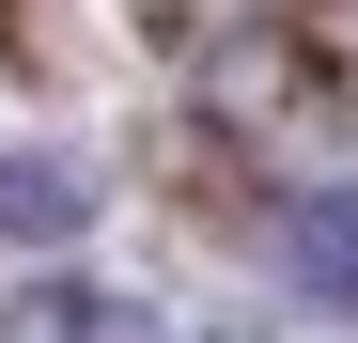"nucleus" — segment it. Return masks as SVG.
Wrapping results in <instances>:
<instances>
[{"label": "nucleus", "instance_id": "f257e3e1", "mask_svg": "<svg viewBox=\"0 0 358 343\" xmlns=\"http://www.w3.org/2000/svg\"><path fill=\"white\" fill-rule=\"evenodd\" d=\"M280 265L312 281L327 312H358V188H312V203H280Z\"/></svg>", "mask_w": 358, "mask_h": 343}, {"label": "nucleus", "instance_id": "f03ea898", "mask_svg": "<svg viewBox=\"0 0 358 343\" xmlns=\"http://www.w3.org/2000/svg\"><path fill=\"white\" fill-rule=\"evenodd\" d=\"M78 218H94V172L78 156H0V234H78Z\"/></svg>", "mask_w": 358, "mask_h": 343}, {"label": "nucleus", "instance_id": "7ed1b4c3", "mask_svg": "<svg viewBox=\"0 0 358 343\" xmlns=\"http://www.w3.org/2000/svg\"><path fill=\"white\" fill-rule=\"evenodd\" d=\"M203 343H250V328H203Z\"/></svg>", "mask_w": 358, "mask_h": 343}]
</instances>
